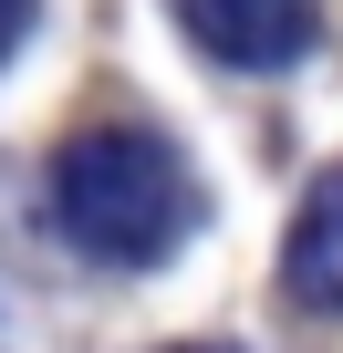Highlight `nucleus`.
Returning a JSON list of instances; mask_svg holds the SVG:
<instances>
[{
    "label": "nucleus",
    "instance_id": "obj_1",
    "mask_svg": "<svg viewBox=\"0 0 343 353\" xmlns=\"http://www.w3.org/2000/svg\"><path fill=\"white\" fill-rule=\"evenodd\" d=\"M52 219L94 260L146 270V260H166V250L198 229V176H188L177 145L146 135V125H84L52 156Z\"/></svg>",
    "mask_w": 343,
    "mask_h": 353
},
{
    "label": "nucleus",
    "instance_id": "obj_2",
    "mask_svg": "<svg viewBox=\"0 0 343 353\" xmlns=\"http://www.w3.org/2000/svg\"><path fill=\"white\" fill-rule=\"evenodd\" d=\"M177 32L229 73H291L322 42V0H166Z\"/></svg>",
    "mask_w": 343,
    "mask_h": 353
},
{
    "label": "nucleus",
    "instance_id": "obj_3",
    "mask_svg": "<svg viewBox=\"0 0 343 353\" xmlns=\"http://www.w3.org/2000/svg\"><path fill=\"white\" fill-rule=\"evenodd\" d=\"M281 291L302 312H333L343 322V166L312 176V198H302V219L281 239Z\"/></svg>",
    "mask_w": 343,
    "mask_h": 353
},
{
    "label": "nucleus",
    "instance_id": "obj_4",
    "mask_svg": "<svg viewBox=\"0 0 343 353\" xmlns=\"http://www.w3.org/2000/svg\"><path fill=\"white\" fill-rule=\"evenodd\" d=\"M32 21H42V0H0V63L32 42Z\"/></svg>",
    "mask_w": 343,
    "mask_h": 353
},
{
    "label": "nucleus",
    "instance_id": "obj_5",
    "mask_svg": "<svg viewBox=\"0 0 343 353\" xmlns=\"http://www.w3.org/2000/svg\"><path fill=\"white\" fill-rule=\"evenodd\" d=\"M188 353H229V343H188Z\"/></svg>",
    "mask_w": 343,
    "mask_h": 353
}]
</instances>
